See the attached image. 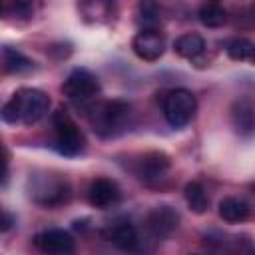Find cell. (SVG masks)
<instances>
[{"mask_svg": "<svg viewBox=\"0 0 255 255\" xmlns=\"http://www.w3.org/2000/svg\"><path fill=\"white\" fill-rule=\"evenodd\" d=\"M50 110V98L46 92L38 88H22L18 90L4 106H2V122L6 124H38Z\"/></svg>", "mask_w": 255, "mask_h": 255, "instance_id": "6da1fadb", "label": "cell"}, {"mask_svg": "<svg viewBox=\"0 0 255 255\" xmlns=\"http://www.w3.org/2000/svg\"><path fill=\"white\" fill-rule=\"evenodd\" d=\"M129 116H131V106L128 102L108 100V102H100V104L92 106L88 120L98 135L114 137L126 129Z\"/></svg>", "mask_w": 255, "mask_h": 255, "instance_id": "7a4b0ae2", "label": "cell"}, {"mask_svg": "<svg viewBox=\"0 0 255 255\" xmlns=\"http://www.w3.org/2000/svg\"><path fill=\"white\" fill-rule=\"evenodd\" d=\"M54 143L52 147L64 157H76L86 149V137L66 110H56L52 116Z\"/></svg>", "mask_w": 255, "mask_h": 255, "instance_id": "3957f363", "label": "cell"}, {"mask_svg": "<svg viewBox=\"0 0 255 255\" xmlns=\"http://www.w3.org/2000/svg\"><path fill=\"white\" fill-rule=\"evenodd\" d=\"M72 195L70 181L56 173H38L30 179V197L44 207H58Z\"/></svg>", "mask_w": 255, "mask_h": 255, "instance_id": "277c9868", "label": "cell"}, {"mask_svg": "<svg viewBox=\"0 0 255 255\" xmlns=\"http://www.w3.org/2000/svg\"><path fill=\"white\" fill-rule=\"evenodd\" d=\"M197 110L195 96L185 88H175L165 94L163 98V116L171 128H183L187 126Z\"/></svg>", "mask_w": 255, "mask_h": 255, "instance_id": "5b68a950", "label": "cell"}, {"mask_svg": "<svg viewBox=\"0 0 255 255\" xmlns=\"http://www.w3.org/2000/svg\"><path fill=\"white\" fill-rule=\"evenodd\" d=\"M98 92H100V80L88 68H74L62 84V94L72 102H86L94 98Z\"/></svg>", "mask_w": 255, "mask_h": 255, "instance_id": "8992f818", "label": "cell"}, {"mask_svg": "<svg viewBox=\"0 0 255 255\" xmlns=\"http://www.w3.org/2000/svg\"><path fill=\"white\" fill-rule=\"evenodd\" d=\"M131 50L137 58L145 62H155L165 52V38L155 28H141L131 40Z\"/></svg>", "mask_w": 255, "mask_h": 255, "instance_id": "52a82bcc", "label": "cell"}, {"mask_svg": "<svg viewBox=\"0 0 255 255\" xmlns=\"http://www.w3.org/2000/svg\"><path fill=\"white\" fill-rule=\"evenodd\" d=\"M34 245L46 255H72L76 249L74 237L64 229H46L34 237Z\"/></svg>", "mask_w": 255, "mask_h": 255, "instance_id": "ba28073f", "label": "cell"}, {"mask_svg": "<svg viewBox=\"0 0 255 255\" xmlns=\"http://www.w3.org/2000/svg\"><path fill=\"white\" fill-rule=\"evenodd\" d=\"M145 225H147V231L151 233V237L165 239V237H169L177 229L179 213L171 205H157V207H153L147 213Z\"/></svg>", "mask_w": 255, "mask_h": 255, "instance_id": "9c48e42d", "label": "cell"}, {"mask_svg": "<svg viewBox=\"0 0 255 255\" xmlns=\"http://www.w3.org/2000/svg\"><path fill=\"white\" fill-rule=\"evenodd\" d=\"M169 167H171V159H169L167 153H163V151H147L137 159L133 171L143 181H157L169 171Z\"/></svg>", "mask_w": 255, "mask_h": 255, "instance_id": "30bf717a", "label": "cell"}, {"mask_svg": "<svg viewBox=\"0 0 255 255\" xmlns=\"http://www.w3.org/2000/svg\"><path fill=\"white\" fill-rule=\"evenodd\" d=\"M120 187L110 177H96L88 187V201L98 209H108L120 201Z\"/></svg>", "mask_w": 255, "mask_h": 255, "instance_id": "8fae6325", "label": "cell"}, {"mask_svg": "<svg viewBox=\"0 0 255 255\" xmlns=\"http://www.w3.org/2000/svg\"><path fill=\"white\" fill-rule=\"evenodd\" d=\"M231 126L241 137L255 133V104L249 98H239L231 106Z\"/></svg>", "mask_w": 255, "mask_h": 255, "instance_id": "7c38bea8", "label": "cell"}, {"mask_svg": "<svg viewBox=\"0 0 255 255\" xmlns=\"http://www.w3.org/2000/svg\"><path fill=\"white\" fill-rule=\"evenodd\" d=\"M106 237L124 251H135L139 247V233L135 225L129 221H116L106 231Z\"/></svg>", "mask_w": 255, "mask_h": 255, "instance_id": "4fadbf2b", "label": "cell"}, {"mask_svg": "<svg viewBox=\"0 0 255 255\" xmlns=\"http://www.w3.org/2000/svg\"><path fill=\"white\" fill-rule=\"evenodd\" d=\"M219 217L227 223H241L249 217L251 209H249V203L239 199V197H223L219 201Z\"/></svg>", "mask_w": 255, "mask_h": 255, "instance_id": "5bb4252c", "label": "cell"}, {"mask_svg": "<svg viewBox=\"0 0 255 255\" xmlns=\"http://www.w3.org/2000/svg\"><path fill=\"white\" fill-rule=\"evenodd\" d=\"M173 50L177 56L181 58H187V60H193L197 58L199 54H203L205 50V40L195 34V32H187V34H181L175 42H173Z\"/></svg>", "mask_w": 255, "mask_h": 255, "instance_id": "9a60e30c", "label": "cell"}, {"mask_svg": "<svg viewBox=\"0 0 255 255\" xmlns=\"http://www.w3.org/2000/svg\"><path fill=\"white\" fill-rule=\"evenodd\" d=\"M197 18L207 28H219L227 22V10L217 2H205L199 6Z\"/></svg>", "mask_w": 255, "mask_h": 255, "instance_id": "2e32d148", "label": "cell"}, {"mask_svg": "<svg viewBox=\"0 0 255 255\" xmlns=\"http://www.w3.org/2000/svg\"><path fill=\"white\" fill-rule=\"evenodd\" d=\"M2 64H4V70L8 74H22V72H28L32 68V60L26 58L20 50H16L12 46L2 48Z\"/></svg>", "mask_w": 255, "mask_h": 255, "instance_id": "e0dca14e", "label": "cell"}, {"mask_svg": "<svg viewBox=\"0 0 255 255\" xmlns=\"http://www.w3.org/2000/svg\"><path fill=\"white\" fill-rule=\"evenodd\" d=\"M183 197L189 205V209L197 215L205 213L207 211V205H209V199H207V193L203 189V185L199 181H189L185 187H183Z\"/></svg>", "mask_w": 255, "mask_h": 255, "instance_id": "ac0fdd59", "label": "cell"}, {"mask_svg": "<svg viewBox=\"0 0 255 255\" xmlns=\"http://www.w3.org/2000/svg\"><path fill=\"white\" fill-rule=\"evenodd\" d=\"M227 56L235 62H249L255 66V42L247 38H235L227 44Z\"/></svg>", "mask_w": 255, "mask_h": 255, "instance_id": "d6986e66", "label": "cell"}, {"mask_svg": "<svg viewBox=\"0 0 255 255\" xmlns=\"http://www.w3.org/2000/svg\"><path fill=\"white\" fill-rule=\"evenodd\" d=\"M139 10H141V14H143L141 18H143L145 28H151V24L157 22V6H155V4H141Z\"/></svg>", "mask_w": 255, "mask_h": 255, "instance_id": "ffe728a7", "label": "cell"}, {"mask_svg": "<svg viewBox=\"0 0 255 255\" xmlns=\"http://www.w3.org/2000/svg\"><path fill=\"white\" fill-rule=\"evenodd\" d=\"M12 221H14V219H12V215H10L8 211H4V219H2V231H4V233L12 227Z\"/></svg>", "mask_w": 255, "mask_h": 255, "instance_id": "44dd1931", "label": "cell"}, {"mask_svg": "<svg viewBox=\"0 0 255 255\" xmlns=\"http://www.w3.org/2000/svg\"><path fill=\"white\" fill-rule=\"evenodd\" d=\"M189 255H197V253H189Z\"/></svg>", "mask_w": 255, "mask_h": 255, "instance_id": "7402d4cb", "label": "cell"}, {"mask_svg": "<svg viewBox=\"0 0 255 255\" xmlns=\"http://www.w3.org/2000/svg\"><path fill=\"white\" fill-rule=\"evenodd\" d=\"M251 255H255V251H253V253H251Z\"/></svg>", "mask_w": 255, "mask_h": 255, "instance_id": "603a6c76", "label": "cell"}]
</instances>
